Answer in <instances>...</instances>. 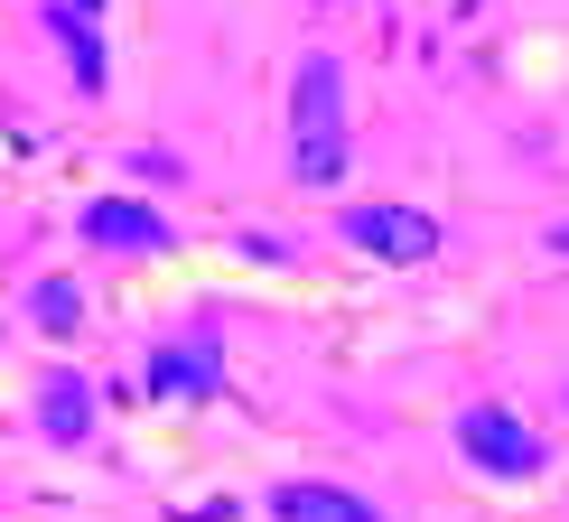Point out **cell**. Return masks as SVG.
<instances>
[{"mask_svg":"<svg viewBox=\"0 0 569 522\" xmlns=\"http://www.w3.org/2000/svg\"><path fill=\"white\" fill-rule=\"evenodd\" d=\"M47 29H57V47H66V66H76V84H84V93H103V84H112V76H103V38H93V19H76V10L57 0V19H47Z\"/></svg>","mask_w":569,"mask_h":522,"instance_id":"8","label":"cell"},{"mask_svg":"<svg viewBox=\"0 0 569 522\" xmlns=\"http://www.w3.org/2000/svg\"><path fill=\"white\" fill-rule=\"evenodd\" d=\"M84 243H103V252H169V224H159V205H140V197H93L84 205Z\"/></svg>","mask_w":569,"mask_h":522,"instance_id":"5","label":"cell"},{"mask_svg":"<svg viewBox=\"0 0 569 522\" xmlns=\"http://www.w3.org/2000/svg\"><path fill=\"white\" fill-rule=\"evenodd\" d=\"M337 233H346L355 252H373V261H430V252H439V215H420V205H392V197L346 205Z\"/></svg>","mask_w":569,"mask_h":522,"instance_id":"3","label":"cell"},{"mask_svg":"<svg viewBox=\"0 0 569 522\" xmlns=\"http://www.w3.org/2000/svg\"><path fill=\"white\" fill-rule=\"evenodd\" d=\"M29 318L47 327V337H76V318H84L76 280H38V290H29Z\"/></svg>","mask_w":569,"mask_h":522,"instance_id":"9","label":"cell"},{"mask_svg":"<svg viewBox=\"0 0 569 522\" xmlns=\"http://www.w3.org/2000/svg\"><path fill=\"white\" fill-rule=\"evenodd\" d=\"M346 66L337 57H299L290 76V178L299 187H337L346 178Z\"/></svg>","mask_w":569,"mask_h":522,"instance_id":"1","label":"cell"},{"mask_svg":"<svg viewBox=\"0 0 569 522\" xmlns=\"http://www.w3.org/2000/svg\"><path fill=\"white\" fill-rule=\"evenodd\" d=\"M271 522H383V513H373L365 504V494H346V485H290V476H280L271 485Z\"/></svg>","mask_w":569,"mask_h":522,"instance_id":"6","label":"cell"},{"mask_svg":"<svg viewBox=\"0 0 569 522\" xmlns=\"http://www.w3.org/2000/svg\"><path fill=\"white\" fill-rule=\"evenodd\" d=\"M224 383V345H216V327H197V337H169L140 364V392L150 401H197V392H216Z\"/></svg>","mask_w":569,"mask_h":522,"instance_id":"4","label":"cell"},{"mask_svg":"<svg viewBox=\"0 0 569 522\" xmlns=\"http://www.w3.org/2000/svg\"><path fill=\"white\" fill-rule=\"evenodd\" d=\"M38 430L57 439V448H84V439H93V383H84V373H47V392H38Z\"/></svg>","mask_w":569,"mask_h":522,"instance_id":"7","label":"cell"},{"mask_svg":"<svg viewBox=\"0 0 569 522\" xmlns=\"http://www.w3.org/2000/svg\"><path fill=\"white\" fill-rule=\"evenodd\" d=\"M458 458L477 466V476H505V485L541 476V439H532V420H513L505 401H467V411H458Z\"/></svg>","mask_w":569,"mask_h":522,"instance_id":"2","label":"cell"},{"mask_svg":"<svg viewBox=\"0 0 569 522\" xmlns=\"http://www.w3.org/2000/svg\"><path fill=\"white\" fill-rule=\"evenodd\" d=\"M66 10H76V19H103V0H66Z\"/></svg>","mask_w":569,"mask_h":522,"instance_id":"10","label":"cell"},{"mask_svg":"<svg viewBox=\"0 0 569 522\" xmlns=\"http://www.w3.org/2000/svg\"><path fill=\"white\" fill-rule=\"evenodd\" d=\"M551 252H569V224H560V233H551Z\"/></svg>","mask_w":569,"mask_h":522,"instance_id":"11","label":"cell"}]
</instances>
